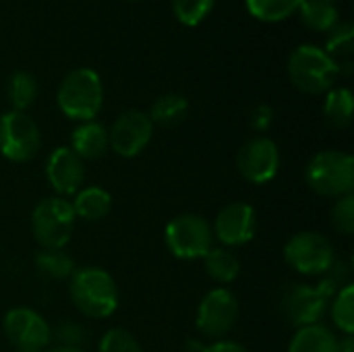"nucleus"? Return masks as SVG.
I'll return each instance as SVG.
<instances>
[{"mask_svg": "<svg viewBox=\"0 0 354 352\" xmlns=\"http://www.w3.org/2000/svg\"><path fill=\"white\" fill-rule=\"evenodd\" d=\"M299 12L303 23L313 31H332L340 23L336 4L326 0H303Z\"/></svg>", "mask_w": 354, "mask_h": 352, "instance_id": "obj_24", "label": "nucleus"}, {"mask_svg": "<svg viewBox=\"0 0 354 352\" xmlns=\"http://www.w3.org/2000/svg\"><path fill=\"white\" fill-rule=\"evenodd\" d=\"M41 133L27 112L10 110L0 116V156L8 162L23 164L37 156Z\"/></svg>", "mask_w": 354, "mask_h": 352, "instance_id": "obj_9", "label": "nucleus"}, {"mask_svg": "<svg viewBox=\"0 0 354 352\" xmlns=\"http://www.w3.org/2000/svg\"><path fill=\"white\" fill-rule=\"evenodd\" d=\"M353 48H354V27L351 23H338L328 37L326 54L336 62L338 71L344 75L353 73Z\"/></svg>", "mask_w": 354, "mask_h": 352, "instance_id": "obj_19", "label": "nucleus"}, {"mask_svg": "<svg viewBox=\"0 0 354 352\" xmlns=\"http://www.w3.org/2000/svg\"><path fill=\"white\" fill-rule=\"evenodd\" d=\"M330 222L332 228L344 237H353L354 234V195H344L338 197L336 203L332 205V214H330Z\"/></svg>", "mask_w": 354, "mask_h": 352, "instance_id": "obj_29", "label": "nucleus"}, {"mask_svg": "<svg viewBox=\"0 0 354 352\" xmlns=\"http://www.w3.org/2000/svg\"><path fill=\"white\" fill-rule=\"evenodd\" d=\"M284 261L301 276H324L336 261L334 245L328 237L305 230L284 245Z\"/></svg>", "mask_w": 354, "mask_h": 352, "instance_id": "obj_7", "label": "nucleus"}, {"mask_svg": "<svg viewBox=\"0 0 354 352\" xmlns=\"http://www.w3.org/2000/svg\"><path fill=\"white\" fill-rule=\"evenodd\" d=\"M338 352H354V338L344 336L342 340L338 338Z\"/></svg>", "mask_w": 354, "mask_h": 352, "instance_id": "obj_34", "label": "nucleus"}, {"mask_svg": "<svg viewBox=\"0 0 354 352\" xmlns=\"http://www.w3.org/2000/svg\"><path fill=\"white\" fill-rule=\"evenodd\" d=\"M288 352H338V336L324 324L305 326L292 334Z\"/></svg>", "mask_w": 354, "mask_h": 352, "instance_id": "obj_18", "label": "nucleus"}, {"mask_svg": "<svg viewBox=\"0 0 354 352\" xmlns=\"http://www.w3.org/2000/svg\"><path fill=\"white\" fill-rule=\"evenodd\" d=\"M46 178L60 195H75L85 183V164L71 147H56L46 160Z\"/></svg>", "mask_w": 354, "mask_h": 352, "instance_id": "obj_15", "label": "nucleus"}, {"mask_svg": "<svg viewBox=\"0 0 354 352\" xmlns=\"http://www.w3.org/2000/svg\"><path fill=\"white\" fill-rule=\"evenodd\" d=\"M97 352H143V349L131 332L122 328H112L102 336Z\"/></svg>", "mask_w": 354, "mask_h": 352, "instance_id": "obj_30", "label": "nucleus"}, {"mask_svg": "<svg viewBox=\"0 0 354 352\" xmlns=\"http://www.w3.org/2000/svg\"><path fill=\"white\" fill-rule=\"evenodd\" d=\"M71 205L77 218L85 222H100L112 210V195L102 187H81Z\"/></svg>", "mask_w": 354, "mask_h": 352, "instance_id": "obj_17", "label": "nucleus"}, {"mask_svg": "<svg viewBox=\"0 0 354 352\" xmlns=\"http://www.w3.org/2000/svg\"><path fill=\"white\" fill-rule=\"evenodd\" d=\"M216 0H172V12L187 27L199 25L214 8Z\"/></svg>", "mask_w": 354, "mask_h": 352, "instance_id": "obj_28", "label": "nucleus"}, {"mask_svg": "<svg viewBox=\"0 0 354 352\" xmlns=\"http://www.w3.org/2000/svg\"><path fill=\"white\" fill-rule=\"evenodd\" d=\"M288 77L292 85L309 95L328 93L336 77L340 75L336 62L326 54L324 48L313 44H303L295 48L288 56Z\"/></svg>", "mask_w": 354, "mask_h": 352, "instance_id": "obj_4", "label": "nucleus"}, {"mask_svg": "<svg viewBox=\"0 0 354 352\" xmlns=\"http://www.w3.org/2000/svg\"><path fill=\"white\" fill-rule=\"evenodd\" d=\"M68 295L79 313L106 319L118 309V286L114 278L95 266L79 268L68 278Z\"/></svg>", "mask_w": 354, "mask_h": 352, "instance_id": "obj_1", "label": "nucleus"}, {"mask_svg": "<svg viewBox=\"0 0 354 352\" xmlns=\"http://www.w3.org/2000/svg\"><path fill=\"white\" fill-rule=\"evenodd\" d=\"M330 307V299L319 290V286H307L301 282L286 284L278 297V313L292 328H305L322 324Z\"/></svg>", "mask_w": 354, "mask_h": 352, "instance_id": "obj_8", "label": "nucleus"}, {"mask_svg": "<svg viewBox=\"0 0 354 352\" xmlns=\"http://www.w3.org/2000/svg\"><path fill=\"white\" fill-rule=\"evenodd\" d=\"M52 338H56L60 342V346H71V349H81L83 340H85V330L79 324L73 322H64L60 324L54 332Z\"/></svg>", "mask_w": 354, "mask_h": 352, "instance_id": "obj_31", "label": "nucleus"}, {"mask_svg": "<svg viewBox=\"0 0 354 352\" xmlns=\"http://www.w3.org/2000/svg\"><path fill=\"white\" fill-rule=\"evenodd\" d=\"M33 263L44 278L68 280L75 272V259L64 249H41L35 253Z\"/></svg>", "mask_w": 354, "mask_h": 352, "instance_id": "obj_23", "label": "nucleus"}, {"mask_svg": "<svg viewBox=\"0 0 354 352\" xmlns=\"http://www.w3.org/2000/svg\"><path fill=\"white\" fill-rule=\"evenodd\" d=\"M272 122H274V110L270 106L261 104V106H257L253 110V114H251V129L263 133V131H268L272 127Z\"/></svg>", "mask_w": 354, "mask_h": 352, "instance_id": "obj_32", "label": "nucleus"}, {"mask_svg": "<svg viewBox=\"0 0 354 352\" xmlns=\"http://www.w3.org/2000/svg\"><path fill=\"white\" fill-rule=\"evenodd\" d=\"M56 102L60 112L77 122L93 120L104 104V85L93 68H75L58 85Z\"/></svg>", "mask_w": 354, "mask_h": 352, "instance_id": "obj_2", "label": "nucleus"}, {"mask_svg": "<svg viewBox=\"0 0 354 352\" xmlns=\"http://www.w3.org/2000/svg\"><path fill=\"white\" fill-rule=\"evenodd\" d=\"M212 224L199 214H180L166 224L164 243L178 259H203L214 249Z\"/></svg>", "mask_w": 354, "mask_h": 352, "instance_id": "obj_6", "label": "nucleus"}, {"mask_svg": "<svg viewBox=\"0 0 354 352\" xmlns=\"http://www.w3.org/2000/svg\"><path fill=\"white\" fill-rule=\"evenodd\" d=\"M201 352H249L243 344L234 342V340H216L209 346L201 349Z\"/></svg>", "mask_w": 354, "mask_h": 352, "instance_id": "obj_33", "label": "nucleus"}, {"mask_svg": "<svg viewBox=\"0 0 354 352\" xmlns=\"http://www.w3.org/2000/svg\"><path fill=\"white\" fill-rule=\"evenodd\" d=\"M2 330L15 352H44L52 342V328L29 307H15L6 311Z\"/></svg>", "mask_w": 354, "mask_h": 352, "instance_id": "obj_11", "label": "nucleus"}, {"mask_svg": "<svg viewBox=\"0 0 354 352\" xmlns=\"http://www.w3.org/2000/svg\"><path fill=\"white\" fill-rule=\"evenodd\" d=\"M189 114V100L180 93H164L160 95L149 110V120L160 127H176Z\"/></svg>", "mask_w": 354, "mask_h": 352, "instance_id": "obj_21", "label": "nucleus"}, {"mask_svg": "<svg viewBox=\"0 0 354 352\" xmlns=\"http://www.w3.org/2000/svg\"><path fill=\"white\" fill-rule=\"evenodd\" d=\"M153 122L141 110L122 112L108 131V145L120 158H137L151 141Z\"/></svg>", "mask_w": 354, "mask_h": 352, "instance_id": "obj_13", "label": "nucleus"}, {"mask_svg": "<svg viewBox=\"0 0 354 352\" xmlns=\"http://www.w3.org/2000/svg\"><path fill=\"white\" fill-rule=\"evenodd\" d=\"M37 98V79L27 71H17L8 79V102L12 110L25 112Z\"/></svg>", "mask_w": 354, "mask_h": 352, "instance_id": "obj_26", "label": "nucleus"}, {"mask_svg": "<svg viewBox=\"0 0 354 352\" xmlns=\"http://www.w3.org/2000/svg\"><path fill=\"white\" fill-rule=\"evenodd\" d=\"M236 168L251 185H266L274 180L280 170V149L276 141L263 135L249 139L239 149Z\"/></svg>", "mask_w": 354, "mask_h": 352, "instance_id": "obj_12", "label": "nucleus"}, {"mask_svg": "<svg viewBox=\"0 0 354 352\" xmlns=\"http://www.w3.org/2000/svg\"><path fill=\"white\" fill-rule=\"evenodd\" d=\"M332 305L330 315H332V324L344 334V336H353L354 334V284L342 286L334 299L330 301Z\"/></svg>", "mask_w": 354, "mask_h": 352, "instance_id": "obj_27", "label": "nucleus"}, {"mask_svg": "<svg viewBox=\"0 0 354 352\" xmlns=\"http://www.w3.org/2000/svg\"><path fill=\"white\" fill-rule=\"evenodd\" d=\"M324 114L334 129H348L354 114L353 91L348 87H332L324 102Z\"/></svg>", "mask_w": 354, "mask_h": 352, "instance_id": "obj_22", "label": "nucleus"}, {"mask_svg": "<svg viewBox=\"0 0 354 352\" xmlns=\"http://www.w3.org/2000/svg\"><path fill=\"white\" fill-rule=\"evenodd\" d=\"M75 156H79L83 162L85 160H100L108 149V131L104 124L89 120V122H79L75 131L71 133V145Z\"/></svg>", "mask_w": 354, "mask_h": 352, "instance_id": "obj_16", "label": "nucleus"}, {"mask_svg": "<svg viewBox=\"0 0 354 352\" xmlns=\"http://www.w3.org/2000/svg\"><path fill=\"white\" fill-rule=\"evenodd\" d=\"M239 299L232 290L218 286L212 288L197 307L195 326L201 336L212 340H224L239 322Z\"/></svg>", "mask_w": 354, "mask_h": 352, "instance_id": "obj_10", "label": "nucleus"}, {"mask_svg": "<svg viewBox=\"0 0 354 352\" xmlns=\"http://www.w3.org/2000/svg\"><path fill=\"white\" fill-rule=\"evenodd\" d=\"M326 2H332V4H336V2H338V0H326Z\"/></svg>", "mask_w": 354, "mask_h": 352, "instance_id": "obj_36", "label": "nucleus"}, {"mask_svg": "<svg viewBox=\"0 0 354 352\" xmlns=\"http://www.w3.org/2000/svg\"><path fill=\"white\" fill-rule=\"evenodd\" d=\"M44 352H87L83 349H71V346H54V349H48Z\"/></svg>", "mask_w": 354, "mask_h": 352, "instance_id": "obj_35", "label": "nucleus"}, {"mask_svg": "<svg viewBox=\"0 0 354 352\" xmlns=\"http://www.w3.org/2000/svg\"><path fill=\"white\" fill-rule=\"evenodd\" d=\"M245 4L251 17L266 23H278L299 12L303 0H245Z\"/></svg>", "mask_w": 354, "mask_h": 352, "instance_id": "obj_25", "label": "nucleus"}, {"mask_svg": "<svg viewBox=\"0 0 354 352\" xmlns=\"http://www.w3.org/2000/svg\"><path fill=\"white\" fill-rule=\"evenodd\" d=\"M207 276L218 284H232L241 274V259L226 247H214L203 257Z\"/></svg>", "mask_w": 354, "mask_h": 352, "instance_id": "obj_20", "label": "nucleus"}, {"mask_svg": "<svg viewBox=\"0 0 354 352\" xmlns=\"http://www.w3.org/2000/svg\"><path fill=\"white\" fill-rule=\"evenodd\" d=\"M212 230H214V239L220 241L222 247L226 249L243 247L255 239L257 212L253 205L245 201H232L218 212Z\"/></svg>", "mask_w": 354, "mask_h": 352, "instance_id": "obj_14", "label": "nucleus"}, {"mask_svg": "<svg viewBox=\"0 0 354 352\" xmlns=\"http://www.w3.org/2000/svg\"><path fill=\"white\" fill-rule=\"evenodd\" d=\"M305 180L319 197H344L354 189V158L346 151L326 149L315 154L307 168Z\"/></svg>", "mask_w": 354, "mask_h": 352, "instance_id": "obj_3", "label": "nucleus"}, {"mask_svg": "<svg viewBox=\"0 0 354 352\" xmlns=\"http://www.w3.org/2000/svg\"><path fill=\"white\" fill-rule=\"evenodd\" d=\"M77 216L71 201L46 197L31 212V234L41 249H64L73 237Z\"/></svg>", "mask_w": 354, "mask_h": 352, "instance_id": "obj_5", "label": "nucleus"}]
</instances>
